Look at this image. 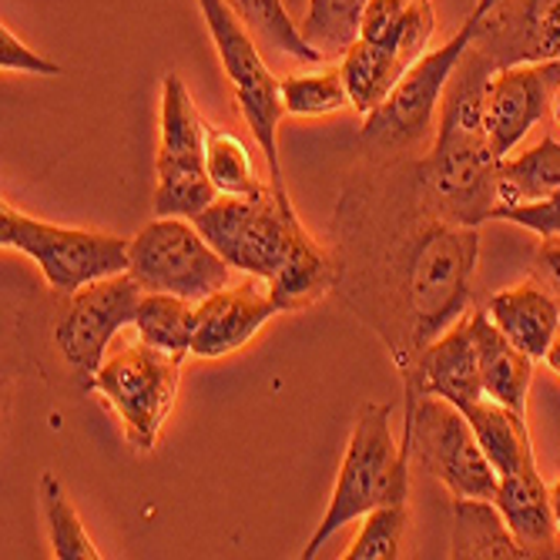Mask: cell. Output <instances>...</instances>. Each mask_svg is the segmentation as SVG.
<instances>
[{"mask_svg": "<svg viewBox=\"0 0 560 560\" xmlns=\"http://www.w3.org/2000/svg\"><path fill=\"white\" fill-rule=\"evenodd\" d=\"M191 222L232 269L269 285L279 313L310 310L332 285L329 252L302 229L289 191H276V185L248 198L219 195Z\"/></svg>", "mask_w": 560, "mask_h": 560, "instance_id": "1", "label": "cell"}, {"mask_svg": "<svg viewBox=\"0 0 560 560\" xmlns=\"http://www.w3.org/2000/svg\"><path fill=\"white\" fill-rule=\"evenodd\" d=\"M201 18H206V27L212 34V44L219 50L222 71L235 91V105L256 138L259 151L266 155L269 165V178L276 185V191H285L282 182V162H279V121L285 115L282 108V91L276 74L269 71V65L259 55V44L252 37L248 24L235 14V8L229 0H198Z\"/></svg>", "mask_w": 560, "mask_h": 560, "instance_id": "7", "label": "cell"}, {"mask_svg": "<svg viewBox=\"0 0 560 560\" xmlns=\"http://www.w3.org/2000/svg\"><path fill=\"white\" fill-rule=\"evenodd\" d=\"M135 329L148 346L188 355L195 339V302L172 292H144Z\"/></svg>", "mask_w": 560, "mask_h": 560, "instance_id": "23", "label": "cell"}, {"mask_svg": "<svg viewBox=\"0 0 560 560\" xmlns=\"http://www.w3.org/2000/svg\"><path fill=\"white\" fill-rule=\"evenodd\" d=\"M410 8H413V0H370L360 37L370 44H383V47L396 50V40L402 34L406 18H410Z\"/></svg>", "mask_w": 560, "mask_h": 560, "instance_id": "31", "label": "cell"}, {"mask_svg": "<svg viewBox=\"0 0 560 560\" xmlns=\"http://www.w3.org/2000/svg\"><path fill=\"white\" fill-rule=\"evenodd\" d=\"M0 245L34 259L58 295H74L97 279L121 276L131 262V242L115 232L50 225L18 212L8 201L0 209Z\"/></svg>", "mask_w": 560, "mask_h": 560, "instance_id": "6", "label": "cell"}, {"mask_svg": "<svg viewBox=\"0 0 560 560\" xmlns=\"http://www.w3.org/2000/svg\"><path fill=\"white\" fill-rule=\"evenodd\" d=\"M128 272L144 292H172L191 302L232 285V266L191 219H155L131 238Z\"/></svg>", "mask_w": 560, "mask_h": 560, "instance_id": "9", "label": "cell"}, {"mask_svg": "<svg viewBox=\"0 0 560 560\" xmlns=\"http://www.w3.org/2000/svg\"><path fill=\"white\" fill-rule=\"evenodd\" d=\"M544 366L560 380V332L553 336V342L547 346V352H544Z\"/></svg>", "mask_w": 560, "mask_h": 560, "instance_id": "34", "label": "cell"}, {"mask_svg": "<svg viewBox=\"0 0 560 560\" xmlns=\"http://www.w3.org/2000/svg\"><path fill=\"white\" fill-rule=\"evenodd\" d=\"M480 259L477 225L433 222L410 256V339L413 352L443 336L470 305V282Z\"/></svg>", "mask_w": 560, "mask_h": 560, "instance_id": "4", "label": "cell"}, {"mask_svg": "<svg viewBox=\"0 0 560 560\" xmlns=\"http://www.w3.org/2000/svg\"><path fill=\"white\" fill-rule=\"evenodd\" d=\"M474 336H477V352H480V376H483V393L503 406H511L514 413L527 417V393L534 380V363L530 355L506 339L493 319L483 313H470Z\"/></svg>", "mask_w": 560, "mask_h": 560, "instance_id": "18", "label": "cell"}, {"mask_svg": "<svg viewBox=\"0 0 560 560\" xmlns=\"http://www.w3.org/2000/svg\"><path fill=\"white\" fill-rule=\"evenodd\" d=\"M487 316L493 319V326L506 339H511L514 346H521L537 363L544 360L547 346L560 332L557 295L540 289L537 282H524V285H514V289H503V292L490 295Z\"/></svg>", "mask_w": 560, "mask_h": 560, "instance_id": "17", "label": "cell"}, {"mask_svg": "<svg viewBox=\"0 0 560 560\" xmlns=\"http://www.w3.org/2000/svg\"><path fill=\"white\" fill-rule=\"evenodd\" d=\"M229 4L248 24V31H256L266 44L282 50V55L299 58L305 65H323L326 61L323 50H316L310 40L302 37V31L292 24L282 0H229Z\"/></svg>", "mask_w": 560, "mask_h": 560, "instance_id": "26", "label": "cell"}, {"mask_svg": "<svg viewBox=\"0 0 560 560\" xmlns=\"http://www.w3.org/2000/svg\"><path fill=\"white\" fill-rule=\"evenodd\" d=\"M560 188V141L544 138L521 155H506L497 175V206L540 201Z\"/></svg>", "mask_w": 560, "mask_h": 560, "instance_id": "22", "label": "cell"}, {"mask_svg": "<svg viewBox=\"0 0 560 560\" xmlns=\"http://www.w3.org/2000/svg\"><path fill=\"white\" fill-rule=\"evenodd\" d=\"M497 65L477 44L450 74L436 115V141L423 162V188L446 222L480 225L497 201L500 159L487 135V81Z\"/></svg>", "mask_w": 560, "mask_h": 560, "instance_id": "2", "label": "cell"}, {"mask_svg": "<svg viewBox=\"0 0 560 560\" xmlns=\"http://www.w3.org/2000/svg\"><path fill=\"white\" fill-rule=\"evenodd\" d=\"M209 125L201 121L195 97L182 74L168 71L162 81V144H159V188L155 215L162 219H198L219 188L206 172Z\"/></svg>", "mask_w": 560, "mask_h": 560, "instance_id": "8", "label": "cell"}, {"mask_svg": "<svg viewBox=\"0 0 560 560\" xmlns=\"http://www.w3.org/2000/svg\"><path fill=\"white\" fill-rule=\"evenodd\" d=\"M0 68L4 71H18V74H40V78H58L65 74L61 65L47 61L44 55H37L34 47H27L8 24L0 27Z\"/></svg>", "mask_w": 560, "mask_h": 560, "instance_id": "32", "label": "cell"}, {"mask_svg": "<svg viewBox=\"0 0 560 560\" xmlns=\"http://www.w3.org/2000/svg\"><path fill=\"white\" fill-rule=\"evenodd\" d=\"M550 511H553V521H557V530H560V470L550 483Z\"/></svg>", "mask_w": 560, "mask_h": 560, "instance_id": "35", "label": "cell"}, {"mask_svg": "<svg viewBox=\"0 0 560 560\" xmlns=\"http://www.w3.org/2000/svg\"><path fill=\"white\" fill-rule=\"evenodd\" d=\"M453 560H527V547L506 527L493 500L453 497V530H450Z\"/></svg>", "mask_w": 560, "mask_h": 560, "instance_id": "19", "label": "cell"}, {"mask_svg": "<svg viewBox=\"0 0 560 560\" xmlns=\"http://www.w3.org/2000/svg\"><path fill=\"white\" fill-rule=\"evenodd\" d=\"M560 91V61H524L497 68L487 81V135L503 162L553 108Z\"/></svg>", "mask_w": 560, "mask_h": 560, "instance_id": "13", "label": "cell"}, {"mask_svg": "<svg viewBox=\"0 0 560 560\" xmlns=\"http://www.w3.org/2000/svg\"><path fill=\"white\" fill-rule=\"evenodd\" d=\"M493 222H514L540 238H560V188L540 201H524V206H493Z\"/></svg>", "mask_w": 560, "mask_h": 560, "instance_id": "30", "label": "cell"}, {"mask_svg": "<svg viewBox=\"0 0 560 560\" xmlns=\"http://www.w3.org/2000/svg\"><path fill=\"white\" fill-rule=\"evenodd\" d=\"M493 503L530 557H560V530L550 511V487L537 474L534 453L524 456L517 470L500 477Z\"/></svg>", "mask_w": 560, "mask_h": 560, "instance_id": "16", "label": "cell"}, {"mask_svg": "<svg viewBox=\"0 0 560 560\" xmlns=\"http://www.w3.org/2000/svg\"><path fill=\"white\" fill-rule=\"evenodd\" d=\"M474 40H477V21L470 18L464 31H456L436 50H427V55L396 81V88L386 94L383 105L366 115L360 138L366 144L389 148V151L420 144L433 131V118L440 112L450 74L456 71V65H460V58L467 55V47Z\"/></svg>", "mask_w": 560, "mask_h": 560, "instance_id": "11", "label": "cell"}, {"mask_svg": "<svg viewBox=\"0 0 560 560\" xmlns=\"http://www.w3.org/2000/svg\"><path fill=\"white\" fill-rule=\"evenodd\" d=\"M279 313L269 292L256 285H225L201 302H195V339L191 355L198 360H222L238 352L259 336V329Z\"/></svg>", "mask_w": 560, "mask_h": 560, "instance_id": "14", "label": "cell"}, {"mask_svg": "<svg viewBox=\"0 0 560 560\" xmlns=\"http://www.w3.org/2000/svg\"><path fill=\"white\" fill-rule=\"evenodd\" d=\"M393 406L389 402H366L349 436L339 480L329 500V511L316 527L313 540L302 547V560H313L319 547L346 524L366 517L376 506L406 503L410 500V440L402 446L393 443L389 430Z\"/></svg>", "mask_w": 560, "mask_h": 560, "instance_id": "3", "label": "cell"}, {"mask_svg": "<svg viewBox=\"0 0 560 560\" xmlns=\"http://www.w3.org/2000/svg\"><path fill=\"white\" fill-rule=\"evenodd\" d=\"M206 172H209L212 185L219 188V195H225V198H248V195H259L266 188L256 178V165H252L248 148L229 131L209 128Z\"/></svg>", "mask_w": 560, "mask_h": 560, "instance_id": "28", "label": "cell"}, {"mask_svg": "<svg viewBox=\"0 0 560 560\" xmlns=\"http://www.w3.org/2000/svg\"><path fill=\"white\" fill-rule=\"evenodd\" d=\"M410 521V511L406 503H386L376 506L363 517V530L349 544V550L342 553L346 560H396L399 557V537L402 527Z\"/></svg>", "mask_w": 560, "mask_h": 560, "instance_id": "29", "label": "cell"}, {"mask_svg": "<svg viewBox=\"0 0 560 560\" xmlns=\"http://www.w3.org/2000/svg\"><path fill=\"white\" fill-rule=\"evenodd\" d=\"M497 4H500V0H477V8H474V14H470V18H474V21H483Z\"/></svg>", "mask_w": 560, "mask_h": 560, "instance_id": "36", "label": "cell"}, {"mask_svg": "<svg viewBox=\"0 0 560 560\" xmlns=\"http://www.w3.org/2000/svg\"><path fill=\"white\" fill-rule=\"evenodd\" d=\"M40 514L47 524V537H50V550H55L58 560H97V547L91 544L78 511L68 500V490L61 487V480L55 474L40 477Z\"/></svg>", "mask_w": 560, "mask_h": 560, "instance_id": "24", "label": "cell"}, {"mask_svg": "<svg viewBox=\"0 0 560 560\" xmlns=\"http://www.w3.org/2000/svg\"><path fill=\"white\" fill-rule=\"evenodd\" d=\"M464 417L470 420L483 453L490 456L493 470L503 477L521 467V460L527 453H534V443H530V430H527V417L524 413H514L511 406H503L490 396L464 406Z\"/></svg>", "mask_w": 560, "mask_h": 560, "instance_id": "21", "label": "cell"}, {"mask_svg": "<svg viewBox=\"0 0 560 560\" xmlns=\"http://www.w3.org/2000/svg\"><path fill=\"white\" fill-rule=\"evenodd\" d=\"M550 112H553V118H557V125H560V91H557V97H553V108H550Z\"/></svg>", "mask_w": 560, "mask_h": 560, "instance_id": "37", "label": "cell"}, {"mask_svg": "<svg viewBox=\"0 0 560 560\" xmlns=\"http://www.w3.org/2000/svg\"><path fill=\"white\" fill-rule=\"evenodd\" d=\"M406 440L417 460L450 490V497L493 500L500 474L483 453L460 406L423 393L406 420Z\"/></svg>", "mask_w": 560, "mask_h": 560, "instance_id": "10", "label": "cell"}, {"mask_svg": "<svg viewBox=\"0 0 560 560\" xmlns=\"http://www.w3.org/2000/svg\"><path fill=\"white\" fill-rule=\"evenodd\" d=\"M342 81L349 91L352 108L360 115H370L373 108H380L386 94L396 88V81L410 71L393 47L383 44H370V40H355L346 55H342Z\"/></svg>", "mask_w": 560, "mask_h": 560, "instance_id": "20", "label": "cell"}, {"mask_svg": "<svg viewBox=\"0 0 560 560\" xmlns=\"http://www.w3.org/2000/svg\"><path fill=\"white\" fill-rule=\"evenodd\" d=\"M282 108L295 118H326L339 115L342 108H352L342 68H326L319 74H285L279 81Z\"/></svg>", "mask_w": 560, "mask_h": 560, "instance_id": "27", "label": "cell"}, {"mask_svg": "<svg viewBox=\"0 0 560 560\" xmlns=\"http://www.w3.org/2000/svg\"><path fill=\"white\" fill-rule=\"evenodd\" d=\"M417 389L460 406V410L487 396L470 316L456 319L443 336L417 352Z\"/></svg>", "mask_w": 560, "mask_h": 560, "instance_id": "15", "label": "cell"}, {"mask_svg": "<svg viewBox=\"0 0 560 560\" xmlns=\"http://www.w3.org/2000/svg\"><path fill=\"white\" fill-rule=\"evenodd\" d=\"M141 299L144 289L131 272L97 279L68 295V305L55 326V342L84 386H91L94 373L105 363L112 339L125 326H135Z\"/></svg>", "mask_w": 560, "mask_h": 560, "instance_id": "12", "label": "cell"}, {"mask_svg": "<svg viewBox=\"0 0 560 560\" xmlns=\"http://www.w3.org/2000/svg\"><path fill=\"white\" fill-rule=\"evenodd\" d=\"M534 269L544 285L560 299V238H544V245L534 252Z\"/></svg>", "mask_w": 560, "mask_h": 560, "instance_id": "33", "label": "cell"}, {"mask_svg": "<svg viewBox=\"0 0 560 560\" xmlns=\"http://www.w3.org/2000/svg\"><path fill=\"white\" fill-rule=\"evenodd\" d=\"M370 0H310V11L302 18V37L323 55H346L360 40L363 14Z\"/></svg>", "mask_w": 560, "mask_h": 560, "instance_id": "25", "label": "cell"}, {"mask_svg": "<svg viewBox=\"0 0 560 560\" xmlns=\"http://www.w3.org/2000/svg\"><path fill=\"white\" fill-rule=\"evenodd\" d=\"M182 360L185 355L155 349L138 336L105 355V363L91 380V389L105 396L125 427L128 443L141 453L155 450L159 433L175 410Z\"/></svg>", "mask_w": 560, "mask_h": 560, "instance_id": "5", "label": "cell"}]
</instances>
